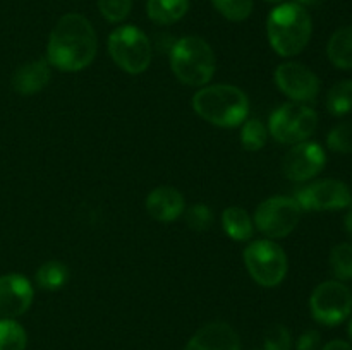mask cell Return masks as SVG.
I'll use <instances>...</instances> for the list:
<instances>
[{
	"label": "cell",
	"mask_w": 352,
	"mask_h": 350,
	"mask_svg": "<svg viewBox=\"0 0 352 350\" xmlns=\"http://www.w3.org/2000/svg\"><path fill=\"white\" fill-rule=\"evenodd\" d=\"M191 0H148L146 14L155 24L168 26L188 14Z\"/></svg>",
	"instance_id": "18"
},
{
	"label": "cell",
	"mask_w": 352,
	"mask_h": 350,
	"mask_svg": "<svg viewBox=\"0 0 352 350\" xmlns=\"http://www.w3.org/2000/svg\"><path fill=\"white\" fill-rule=\"evenodd\" d=\"M265 2H272V3H284V2H287V0H265Z\"/></svg>",
	"instance_id": "34"
},
{
	"label": "cell",
	"mask_w": 352,
	"mask_h": 350,
	"mask_svg": "<svg viewBox=\"0 0 352 350\" xmlns=\"http://www.w3.org/2000/svg\"><path fill=\"white\" fill-rule=\"evenodd\" d=\"M10 82L17 95H36L50 82V64L47 58H34V60L26 62L16 69Z\"/></svg>",
	"instance_id": "16"
},
{
	"label": "cell",
	"mask_w": 352,
	"mask_h": 350,
	"mask_svg": "<svg viewBox=\"0 0 352 350\" xmlns=\"http://www.w3.org/2000/svg\"><path fill=\"white\" fill-rule=\"evenodd\" d=\"M292 338L285 326L274 325L265 333V350H291Z\"/></svg>",
	"instance_id": "29"
},
{
	"label": "cell",
	"mask_w": 352,
	"mask_h": 350,
	"mask_svg": "<svg viewBox=\"0 0 352 350\" xmlns=\"http://www.w3.org/2000/svg\"><path fill=\"white\" fill-rule=\"evenodd\" d=\"M186 223L195 232H206L213 223V213L206 205H192L186 209Z\"/></svg>",
	"instance_id": "28"
},
{
	"label": "cell",
	"mask_w": 352,
	"mask_h": 350,
	"mask_svg": "<svg viewBox=\"0 0 352 350\" xmlns=\"http://www.w3.org/2000/svg\"><path fill=\"white\" fill-rule=\"evenodd\" d=\"M192 108L212 126L232 129L250 115V98L237 86L206 84L192 96Z\"/></svg>",
	"instance_id": "2"
},
{
	"label": "cell",
	"mask_w": 352,
	"mask_h": 350,
	"mask_svg": "<svg viewBox=\"0 0 352 350\" xmlns=\"http://www.w3.org/2000/svg\"><path fill=\"white\" fill-rule=\"evenodd\" d=\"M109 54L116 65L127 74H141L151 64V43L136 26H119L109 36Z\"/></svg>",
	"instance_id": "6"
},
{
	"label": "cell",
	"mask_w": 352,
	"mask_h": 350,
	"mask_svg": "<svg viewBox=\"0 0 352 350\" xmlns=\"http://www.w3.org/2000/svg\"><path fill=\"white\" fill-rule=\"evenodd\" d=\"M344 229H346L347 235L352 237V202L347 206V215L344 218Z\"/></svg>",
	"instance_id": "32"
},
{
	"label": "cell",
	"mask_w": 352,
	"mask_h": 350,
	"mask_svg": "<svg viewBox=\"0 0 352 350\" xmlns=\"http://www.w3.org/2000/svg\"><path fill=\"white\" fill-rule=\"evenodd\" d=\"M275 84L296 103H309L318 96L320 79L315 72L299 62H284L275 69Z\"/></svg>",
	"instance_id": "11"
},
{
	"label": "cell",
	"mask_w": 352,
	"mask_h": 350,
	"mask_svg": "<svg viewBox=\"0 0 352 350\" xmlns=\"http://www.w3.org/2000/svg\"><path fill=\"white\" fill-rule=\"evenodd\" d=\"M323 0H296V3H299V5L301 7H316V5H320V3H322Z\"/></svg>",
	"instance_id": "33"
},
{
	"label": "cell",
	"mask_w": 352,
	"mask_h": 350,
	"mask_svg": "<svg viewBox=\"0 0 352 350\" xmlns=\"http://www.w3.org/2000/svg\"><path fill=\"white\" fill-rule=\"evenodd\" d=\"M327 146L333 153H352V122H340L327 136Z\"/></svg>",
	"instance_id": "26"
},
{
	"label": "cell",
	"mask_w": 352,
	"mask_h": 350,
	"mask_svg": "<svg viewBox=\"0 0 352 350\" xmlns=\"http://www.w3.org/2000/svg\"><path fill=\"white\" fill-rule=\"evenodd\" d=\"M320 342H322L320 333L316 329H308L298 338L296 350H316L320 347Z\"/></svg>",
	"instance_id": "30"
},
{
	"label": "cell",
	"mask_w": 352,
	"mask_h": 350,
	"mask_svg": "<svg viewBox=\"0 0 352 350\" xmlns=\"http://www.w3.org/2000/svg\"><path fill=\"white\" fill-rule=\"evenodd\" d=\"M268 127L258 119H246L241 124V144L246 151L263 150L268 141Z\"/></svg>",
	"instance_id": "22"
},
{
	"label": "cell",
	"mask_w": 352,
	"mask_h": 350,
	"mask_svg": "<svg viewBox=\"0 0 352 350\" xmlns=\"http://www.w3.org/2000/svg\"><path fill=\"white\" fill-rule=\"evenodd\" d=\"M243 257L248 273L261 287H278L287 277V254L274 240H253L246 246Z\"/></svg>",
	"instance_id": "5"
},
{
	"label": "cell",
	"mask_w": 352,
	"mask_h": 350,
	"mask_svg": "<svg viewBox=\"0 0 352 350\" xmlns=\"http://www.w3.org/2000/svg\"><path fill=\"white\" fill-rule=\"evenodd\" d=\"M318 127V113L306 103L289 102L278 106L268 120V134L282 144L308 141Z\"/></svg>",
	"instance_id": "7"
},
{
	"label": "cell",
	"mask_w": 352,
	"mask_h": 350,
	"mask_svg": "<svg viewBox=\"0 0 352 350\" xmlns=\"http://www.w3.org/2000/svg\"><path fill=\"white\" fill-rule=\"evenodd\" d=\"M69 280V268L60 261H47L38 268L36 275H34V281L41 290L55 292L60 290Z\"/></svg>",
	"instance_id": "20"
},
{
	"label": "cell",
	"mask_w": 352,
	"mask_h": 350,
	"mask_svg": "<svg viewBox=\"0 0 352 350\" xmlns=\"http://www.w3.org/2000/svg\"><path fill=\"white\" fill-rule=\"evenodd\" d=\"M349 338H351V342H352V319H351V323H349Z\"/></svg>",
	"instance_id": "35"
},
{
	"label": "cell",
	"mask_w": 352,
	"mask_h": 350,
	"mask_svg": "<svg viewBox=\"0 0 352 350\" xmlns=\"http://www.w3.org/2000/svg\"><path fill=\"white\" fill-rule=\"evenodd\" d=\"M302 209L294 198L289 196H272L258 205L253 223L258 232L267 239H284L291 235L301 222Z\"/></svg>",
	"instance_id": "8"
},
{
	"label": "cell",
	"mask_w": 352,
	"mask_h": 350,
	"mask_svg": "<svg viewBox=\"0 0 352 350\" xmlns=\"http://www.w3.org/2000/svg\"><path fill=\"white\" fill-rule=\"evenodd\" d=\"M222 229L236 242H246L253 237L254 223L250 213L241 206H229L222 213Z\"/></svg>",
	"instance_id": "17"
},
{
	"label": "cell",
	"mask_w": 352,
	"mask_h": 350,
	"mask_svg": "<svg viewBox=\"0 0 352 350\" xmlns=\"http://www.w3.org/2000/svg\"><path fill=\"white\" fill-rule=\"evenodd\" d=\"M325 150L315 141H302L285 153L282 168L289 180L308 182L325 168Z\"/></svg>",
	"instance_id": "12"
},
{
	"label": "cell",
	"mask_w": 352,
	"mask_h": 350,
	"mask_svg": "<svg viewBox=\"0 0 352 350\" xmlns=\"http://www.w3.org/2000/svg\"><path fill=\"white\" fill-rule=\"evenodd\" d=\"M133 9V0H98V10L109 23H122Z\"/></svg>",
	"instance_id": "27"
},
{
	"label": "cell",
	"mask_w": 352,
	"mask_h": 350,
	"mask_svg": "<svg viewBox=\"0 0 352 350\" xmlns=\"http://www.w3.org/2000/svg\"><path fill=\"white\" fill-rule=\"evenodd\" d=\"M26 329L16 319L0 318V350H26Z\"/></svg>",
	"instance_id": "23"
},
{
	"label": "cell",
	"mask_w": 352,
	"mask_h": 350,
	"mask_svg": "<svg viewBox=\"0 0 352 350\" xmlns=\"http://www.w3.org/2000/svg\"><path fill=\"white\" fill-rule=\"evenodd\" d=\"M146 211L160 223H170L181 218L186 211L184 196L170 185L155 187L146 198Z\"/></svg>",
	"instance_id": "15"
},
{
	"label": "cell",
	"mask_w": 352,
	"mask_h": 350,
	"mask_svg": "<svg viewBox=\"0 0 352 350\" xmlns=\"http://www.w3.org/2000/svg\"><path fill=\"white\" fill-rule=\"evenodd\" d=\"M98 40L82 14L69 12L57 21L47 43V62L62 72H79L96 57Z\"/></svg>",
	"instance_id": "1"
},
{
	"label": "cell",
	"mask_w": 352,
	"mask_h": 350,
	"mask_svg": "<svg viewBox=\"0 0 352 350\" xmlns=\"http://www.w3.org/2000/svg\"><path fill=\"white\" fill-rule=\"evenodd\" d=\"M327 55L337 69H342V71L352 69V24L339 27L330 36L329 45H327Z\"/></svg>",
	"instance_id": "19"
},
{
	"label": "cell",
	"mask_w": 352,
	"mask_h": 350,
	"mask_svg": "<svg viewBox=\"0 0 352 350\" xmlns=\"http://www.w3.org/2000/svg\"><path fill=\"white\" fill-rule=\"evenodd\" d=\"M351 292H352V290H351Z\"/></svg>",
	"instance_id": "36"
},
{
	"label": "cell",
	"mask_w": 352,
	"mask_h": 350,
	"mask_svg": "<svg viewBox=\"0 0 352 350\" xmlns=\"http://www.w3.org/2000/svg\"><path fill=\"white\" fill-rule=\"evenodd\" d=\"M327 110L333 117H342L352 112V81L344 79L333 84L327 93Z\"/></svg>",
	"instance_id": "21"
},
{
	"label": "cell",
	"mask_w": 352,
	"mask_h": 350,
	"mask_svg": "<svg viewBox=\"0 0 352 350\" xmlns=\"http://www.w3.org/2000/svg\"><path fill=\"white\" fill-rule=\"evenodd\" d=\"M212 3L217 12L226 17L227 21L241 23L251 16L254 0H212Z\"/></svg>",
	"instance_id": "24"
},
{
	"label": "cell",
	"mask_w": 352,
	"mask_h": 350,
	"mask_svg": "<svg viewBox=\"0 0 352 350\" xmlns=\"http://www.w3.org/2000/svg\"><path fill=\"white\" fill-rule=\"evenodd\" d=\"M184 350H241V340L232 326L215 321L199 328Z\"/></svg>",
	"instance_id": "14"
},
{
	"label": "cell",
	"mask_w": 352,
	"mask_h": 350,
	"mask_svg": "<svg viewBox=\"0 0 352 350\" xmlns=\"http://www.w3.org/2000/svg\"><path fill=\"white\" fill-rule=\"evenodd\" d=\"M170 69L182 84L203 88L213 79L217 58L208 41L199 36H182L170 47Z\"/></svg>",
	"instance_id": "4"
},
{
	"label": "cell",
	"mask_w": 352,
	"mask_h": 350,
	"mask_svg": "<svg viewBox=\"0 0 352 350\" xmlns=\"http://www.w3.org/2000/svg\"><path fill=\"white\" fill-rule=\"evenodd\" d=\"M34 288L26 277L9 273L0 277V318L16 319L33 304Z\"/></svg>",
	"instance_id": "13"
},
{
	"label": "cell",
	"mask_w": 352,
	"mask_h": 350,
	"mask_svg": "<svg viewBox=\"0 0 352 350\" xmlns=\"http://www.w3.org/2000/svg\"><path fill=\"white\" fill-rule=\"evenodd\" d=\"M292 198L302 211H333L346 209L351 205L352 192L342 180L322 178L299 187Z\"/></svg>",
	"instance_id": "10"
},
{
	"label": "cell",
	"mask_w": 352,
	"mask_h": 350,
	"mask_svg": "<svg viewBox=\"0 0 352 350\" xmlns=\"http://www.w3.org/2000/svg\"><path fill=\"white\" fill-rule=\"evenodd\" d=\"M322 350H352V345L349 342H344V340H332Z\"/></svg>",
	"instance_id": "31"
},
{
	"label": "cell",
	"mask_w": 352,
	"mask_h": 350,
	"mask_svg": "<svg viewBox=\"0 0 352 350\" xmlns=\"http://www.w3.org/2000/svg\"><path fill=\"white\" fill-rule=\"evenodd\" d=\"M313 33L311 16L296 2L278 3L267 19V38L280 57H294L309 43Z\"/></svg>",
	"instance_id": "3"
},
{
	"label": "cell",
	"mask_w": 352,
	"mask_h": 350,
	"mask_svg": "<svg viewBox=\"0 0 352 350\" xmlns=\"http://www.w3.org/2000/svg\"><path fill=\"white\" fill-rule=\"evenodd\" d=\"M311 316L325 326H337L352 312V292L340 280H327L313 290L309 297Z\"/></svg>",
	"instance_id": "9"
},
{
	"label": "cell",
	"mask_w": 352,
	"mask_h": 350,
	"mask_svg": "<svg viewBox=\"0 0 352 350\" xmlns=\"http://www.w3.org/2000/svg\"><path fill=\"white\" fill-rule=\"evenodd\" d=\"M330 266L339 280H352V244H337L330 253Z\"/></svg>",
	"instance_id": "25"
}]
</instances>
